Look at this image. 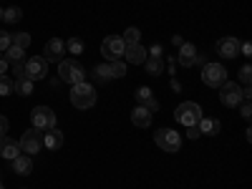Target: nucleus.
<instances>
[{"label": "nucleus", "mask_w": 252, "mask_h": 189, "mask_svg": "<svg viewBox=\"0 0 252 189\" xmlns=\"http://www.w3.org/2000/svg\"><path fill=\"white\" fill-rule=\"evenodd\" d=\"M96 98H98L96 89L91 86L89 81H81V83H76V86H71V103L76 109H81V111L96 106Z\"/></svg>", "instance_id": "1"}, {"label": "nucleus", "mask_w": 252, "mask_h": 189, "mask_svg": "<svg viewBox=\"0 0 252 189\" xmlns=\"http://www.w3.org/2000/svg\"><path fill=\"white\" fill-rule=\"evenodd\" d=\"M58 76L63 83H71V86H76V83L86 81V71H83V66L76 61V58H63L58 61Z\"/></svg>", "instance_id": "2"}, {"label": "nucleus", "mask_w": 252, "mask_h": 189, "mask_svg": "<svg viewBox=\"0 0 252 189\" xmlns=\"http://www.w3.org/2000/svg\"><path fill=\"white\" fill-rule=\"evenodd\" d=\"M202 81H204V86H209V89H220V86H224V83L229 81L227 78V68L222 66V63H204Z\"/></svg>", "instance_id": "3"}, {"label": "nucleus", "mask_w": 252, "mask_h": 189, "mask_svg": "<svg viewBox=\"0 0 252 189\" xmlns=\"http://www.w3.org/2000/svg\"><path fill=\"white\" fill-rule=\"evenodd\" d=\"M174 119L184 126H197L199 119H202V106L194 103V101H182L177 106V111H174Z\"/></svg>", "instance_id": "4"}, {"label": "nucleus", "mask_w": 252, "mask_h": 189, "mask_svg": "<svg viewBox=\"0 0 252 189\" xmlns=\"http://www.w3.org/2000/svg\"><path fill=\"white\" fill-rule=\"evenodd\" d=\"M31 121H33V129L51 131V129H56V111L48 106H35L31 111Z\"/></svg>", "instance_id": "5"}, {"label": "nucleus", "mask_w": 252, "mask_h": 189, "mask_svg": "<svg viewBox=\"0 0 252 189\" xmlns=\"http://www.w3.org/2000/svg\"><path fill=\"white\" fill-rule=\"evenodd\" d=\"M154 141H157V146H159L161 152H169V154H174V152L182 149V136L174 129H157Z\"/></svg>", "instance_id": "6"}, {"label": "nucleus", "mask_w": 252, "mask_h": 189, "mask_svg": "<svg viewBox=\"0 0 252 189\" xmlns=\"http://www.w3.org/2000/svg\"><path fill=\"white\" fill-rule=\"evenodd\" d=\"M220 101L224 103L227 109H237L240 103L245 101V98H242V89L237 86L235 81H227L224 86H220Z\"/></svg>", "instance_id": "7"}, {"label": "nucleus", "mask_w": 252, "mask_h": 189, "mask_svg": "<svg viewBox=\"0 0 252 189\" xmlns=\"http://www.w3.org/2000/svg\"><path fill=\"white\" fill-rule=\"evenodd\" d=\"M20 152H26L28 157H35L40 149H43V134L38 129H28L23 136H20Z\"/></svg>", "instance_id": "8"}, {"label": "nucleus", "mask_w": 252, "mask_h": 189, "mask_svg": "<svg viewBox=\"0 0 252 189\" xmlns=\"http://www.w3.org/2000/svg\"><path fill=\"white\" fill-rule=\"evenodd\" d=\"M23 76H28L33 83H35V81H43V78L48 76V61H46L43 56L28 58V61H26V73H23Z\"/></svg>", "instance_id": "9"}, {"label": "nucleus", "mask_w": 252, "mask_h": 189, "mask_svg": "<svg viewBox=\"0 0 252 189\" xmlns=\"http://www.w3.org/2000/svg\"><path fill=\"white\" fill-rule=\"evenodd\" d=\"M124 48H126V43L121 40V35H106L101 43V53L106 61H119L124 56Z\"/></svg>", "instance_id": "10"}, {"label": "nucleus", "mask_w": 252, "mask_h": 189, "mask_svg": "<svg viewBox=\"0 0 252 189\" xmlns=\"http://www.w3.org/2000/svg\"><path fill=\"white\" fill-rule=\"evenodd\" d=\"M63 56H66V40L51 38L46 43V48H43V58L51 63V61H63Z\"/></svg>", "instance_id": "11"}, {"label": "nucleus", "mask_w": 252, "mask_h": 189, "mask_svg": "<svg viewBox=\"0 0 252 189\" xmlns=\"http://www.w3.org/2000/svg\"><path fill=\"white\" fill-rule=\"evenodd\" d=\"M134 98H136L139 106H146L152 114H154V111H159V101H157V96H154V91H152L149 86H141V89H136Z\"/></svg>", "instance_id": "12"}, {"label": "nucleus", "mask_w": 252, "mask_h": 189, "mask_svg": "<svg viewBox=\"0 0 252 189\" xmlns=\"http://www.w3.org/2000/svg\"><path fill=\"white\" fill-rule=\"evenodd\" d=\"M217 53L222 58H237L240 56V40L237 38H220L217 40Z\"/></svg>", "instance_id": "13"}, {"label": "nucleus", "mask_w": 252, "mask_h": 189, "mask_svg": "<svg viewBox=\"0 0 252 189\" xmlns=\"http://www.w3.org/2000/svg\"><path fill=\"white\" fill-rule=\"evenodd\" d=\"M197 46H192V43H182L179 46V53H177V61H179V66H184V68H192L194 63H197Z\"/></svg>", "instance_id": "14"}, {"label": "nucleus", "mask_w": 252, "mask_h": 189, "mask_svg": "<svg viewBox=\"0 0 252 189\" xmlns=\"http://www.w3.org/2000/svg\"><path fill=\"white\" fill-rule=\"evenodd\" d=\"M23 152H20V144L15 141V139H10V136H0V157L3 159H8V161H13L15 157H20Z\"/></svg>", "instance_id": "15"}, {"label": "nucleus", "mask_w": 252, "mask_h": 189, "mask_svg": "<svg viewBox=\"0 0 252 189\" xmlns=\"http://www.w3.org/2000/svg\"><path fill=\"white\" fill-rule=\"evenodd\" d=\"M124 58L131 63V66H144V61H146V48L141 43H131V46H126L124 48Z\"/></svg>", "instance_id": "16"}, {"label": "nucleus", "mask_w": 252, "mask_h": 189, "mask_svg": "<svg viewBox=\"0 0 252 189\" xmlns=\"http://www.w3.org/2000/svg\"><path fill=\"white\" fill-rule=\"evenodd\" d=\"M131 121H134V126H139V129H149L152 126V111L136 103V109L131 111Z\"/></svg>", "instance_id": "17"}, {"label": "nucleus", "mask_w": 252, "mask_h": 189, "mask_svg": "<svg viewBox=\"0 0 252 189\" xmlns=\"http://www.w3.org/2000/svg\"><path fill=\"white\" fill-rule=\"evenodd\" d=\"M10 164H13V172H15L18 177H28V174L33 172V159H31V157L20 154V157H15Z\"/></svg>", "instance_id": "18"}, {"label": "nucleus", "mask_w": 252, "mask_h": 189, "mask_svg": "<svg viewBox=\"0 0 252 189\" xmlns=\"http://www.w3.org/2000/svg\"><path fill=\"white\" fill-rule=\"evenodd\" d=\"M197 129H199V134L202 136H212V134H220V121H215V119H199V124H197Z\"/></svg>", "instance_id": "19"}, {"label": "nucleus", "mask_w": 252, "mask_h": 189, "mask_svg": "<svg viewBox=\"0 0 252 189\" xmlns=\"http://www.w3.org/2000/svg\"><path fill=\"white\" fill-rule=\"evenodd\" d=\"M33 86H35V83H33L28 76H18V78H15V91H13V94H18V96L26 98V96L33 94Z\"/></svg>", "instance_id": "20"}, {"label": "nucleus", "mask_w": 252, "mask_h": 189, "mask_svg": "<svg viewBox=\"0 0 252 189\" xmlns=\"http://www.w3.org/2000/svg\"><path fill=\"white\" fill-rule=\"evenodd\" d=\"M43 146H46V149H51V152L61 149V146H63V134H61L58 129H51V131L43 136Z\"/></svg>", "instance_id": "21"}, {"label": "nucleus", "mask_w": 252, "mask_h": 189, "mask_svg": "<svg viewBox=\"0 0 252 189\" xmlns=\"http://www.w3.org/2000/svg\"><path fill=\"white\" fill-rule=\"evenodd\" d=\"M144 68H146V73H149V76H159V73L164 71L161 56H146V61H144Z\"/></svg>", "instance_id": "22"}, {"label": "nucleus", "mask_w": 252, "mask_h": 189, "mask_svg": "<svg viewBox=\"0 0 252 189\" xmlns=\"http://www.w3.org/2000/svg\"><path fill=\"white\" fill-rule=\"evenodd\" d=\"M10 43L15 46V48H28L31 46V35L28 33H15V35H10Z\"/></svg>", "instance_id": "23"}, {"label": "nucleus", "mask_w": 252, "mask_h": 189, "mask_svg": "<svg viewBox=\"0 0 252 189\" xmlns=\"http://www.w3.org/2000/svg\"><path fill=\"white\" fill-rule=\"evenodd\" d=\"M15 91V81L10 76H0V96H10Z\"/></svg>", "instance_id": "24"}, {"label": "nucleus", "mask_w": 252, "mask_h": 189, "mask_svg": "<svg viewBox=\"0 0 252 189\" xmlns=\"http://www.w3.org/2000/svg\"><path fill=\"white\" fill-rule=\"evenodd\" d=\"M139 38H141V31H139V28H126V31H124V35H121V40H124L126 46L139 43Z\"/></svg>", "instance_id": "25"}, {"label": "nucleus", "mask_w": 252, "mask_h": 189, "mask_svg": "<svg viewBox=\"0 0 252 189\" xmlns=\"http://www.w3.org/2000/svg\"><path fill=\"white\" fill-rule=\"evenodd\" d=\"M109 68H111V76L114 78H124L126 76V63L119 58V61H109Z\"/></svg>", "instance_id": "26"}, {"label": "nucleus", "mask_w": 252, "mask_h": 189, "mask_svg": "<svg viewBox=\"0 0 252 189\" xmlns=\"http://www.w3.org/2000/svg\"><path fill=\"white\" fill-rule=\"evenodd\" d=\"M94 76H96L101 83H106V81H111V78H114V76H111V68H109V63H101V66H96Z\"/></svg>", "instance_id": "27"}, {"label": "nucleus", "mask_w": 252, "mask_h": 189, "mask_svg": "<svg viewBox=\"0 0 252 189\" xmlns=\"http://www.w3.org/2000/svg\"><path fill=\"white\" fill-rule=\"evenodd\" d=\"M20 18H23V10H20V8H8V10H3V20H5V23H18Z\"/></svg>", "instance_id": "28"}, {"label": "nucleus", "mask_w": 252, "mask_h": 189, "mask_svg": "<svg viewBox=\"0 0 252 189\" xmlns=\"http://www.w3.org/2000/svg\"><path fill=\"white\" fill-rule=\"evenodd\" d=\"M66 51H71L73 56H81V53H83V40H81V38H71V40H66Z\"/></svg>", "instance_id": "29"}, {"label": "nucleus", "mask_w": 252, "mask_h": 189, "mask_svg": "<svg viewBox=\"0 0 252 189\" xmlns=\"http://www.w3.org/2000/svg\"><path fill=\"white\" fill-rule=\"evenodd\" d=\"M23 56H26V51H23V48H15L13 43H10V48L5 51V58H8L10 63H13V61H23Z\"/></svg>", "instance_id": "30"}, {"label": "nucleus", "mask_w": 252, "mask_h": 189, "mask_svg": "<svg viewBox=\"0 0 252 189\" xmlns=\"http://www.w3.org/2000/svg\"><path fill=\"white\" fill-rule=\"evenodd\" d=\"M250 81H252V68H250V63H245V66L240 68V83L250 86Z\"/></svg>", "instance_id": "31"}, {"label": "nucleus", "mask_w": 252, "mask_h": 189, "mask_svg": "<svg viewBox=\"0 0 252 189\" xmlns=\"http://www.w3.org/2000/svg\"><path fill=\"white\" fill-rule=\"evenodd\" d=\"M10 48V33L8 31H0V53H5Z\"/></svg>", "instance_id": "32"}, {"label": "nucleus", "mask_w": 252, "mask_h": 189, "mask_svg": "<svg viewBox=\"0 0 252 189\" xmlns=\"http://www.w3.org/2000/svg\"><path fill=\"white\" fill-rule=\"evenodd\" d=\"M10 68H13L15 78H18V76H23V73H26V61H13V63H10Z\"/></svg>", "instance_id": "33"}, {"label": "nucleus", "mask_w": 252, "mask_h": 189, "mask_svg": "<svg viewBox=\"0 0 252 189\" xmlns=\"http://www.w3.org/2000/svg\"><path fill=\"white\" fill-rule=\"evenodd\" d=\"M240 114H242L245 121L252 119V106H250V101H242V103H240Z\"/></svg>", "instance_id": "34"}, {"label": "nucleus", "mask_w": 252, "mask_h": 189, "mask_svg": "<svg viewBox=\"0 0 252 189\" xmlns=\"http://www.w3.org/2000/svg\"><path fill=\"white\" fill-rule=\"evenodd\" d=\"M8 129H10V121H8L3 114H0V136H5V134H8Z\"/></svg>", "instance_id": "35"}, {"label": "nucleus", "mask_w": 252, "mask_h": 189, "mask_svg": "<svg viewBox=\"0 0 252 189\" xmlns=\"http://www.w3.org/2000/svg\"><path fill=\"white\" fill-rule=\"evenodd\" d=\"M8 66H10V61H8L5 56H0V76L8 73Z\"/></svg>", "instance_id": "36"}, {"label": "nucleus", "mask_w": 252, "mask_h": 189, "mask_svg": "<svg viewBox=\"0 0 252 189\" xmlns=\"http://www.w3.org/2000/svg\"><path fill=\"white\" fill-rule=\"evenodd\" d=\"M187 136H189V139H199L202 134H199L197 126H187Z\"/></svg>", "instance_id": "37"}, {"label": "nucleus", "mask_w": 252, "mask_h": 189, "mask_svg": "<svg viewBox=\"0 0 252 189\" xmlns=\"http://www.w3.org/2000/svg\"><path fill=\"white\" fill-rule=\"evenodd\" d=\"M240 53L242 56H252V46L250 43H240Z\"/></svg>", "instance_id": "38"}, {"label": "nucleus", "mask_w": 252, "mask_h": 189, "mask_svg": "<svg viewBox=\"0 0 252 189\" xmlns=\"http://www.w3.org/2000/svg\"><path fill=\"white\" fill-rule=\"evenodd\" d=\"M146 56H161V46H154L149 53H146Z\"/></svg>", "instance_id": "39"}, {"label": "nucleus", "mask_w": 252, "mask_h": 189, "mask_svg": "<svg viewBox=\"0 0 252 189\" xmlns=\"http://www.w3.org/2000/svg\"><path fill=\"white\" fill-rule=\"evenodd\" d=\"M172 43H174V46H182L184 40H182V35H174V38H172Z\"/></svg>", "instance_id": "40"}, {"label": "nucleus", "mask_w": 252, "mask_h": 189, "mask_svg": "<svg viewBox=\"0 0 252 189\" xmlns=\"http://www.w3.org/2000/svg\"><path fill=\"white\" fill-rule=\"evenodd\" d=\"M0 20H3V8H0Z\"/></svg>", "instance_id": "41"}, {"label": "nucleus", "mask_w": 252, "mask_h": 189, "mask_svg": "<svg viewBox=\"0 0 252 189\" xmlns=\"http://www.w3.org/2000/svg\"><path fill=\"white\" fill-rule=\"evenodd\" d=\"M0 189H5V187H3V182H0Z\"/></svg>", "instance_id": "42"}]
</instances>
